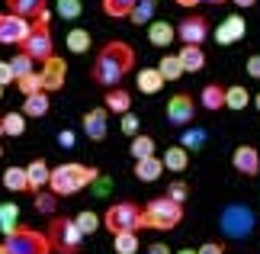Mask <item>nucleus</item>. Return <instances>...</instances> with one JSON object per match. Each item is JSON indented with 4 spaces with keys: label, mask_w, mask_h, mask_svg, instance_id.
I'll return each mask as SVG.
<instances>
[{
    "label": "nucleus",
    "mask_w": 260,
    "mask_h": 254,
    "mask_svg": "<svg viewBox=\"0 0 260 254\" xmlns=\"http://www.w3.org/2000/svg\"><path fill=\"white\" fill-rule=\"evenodd\" d=\"M58 145H61V148H71L74 145V132H61V135H58Z\"/></svg>",
    "instance_id": "obj_48"
},
{
    "label": "nucleus",
    "mask_w": 260,
    "mask_h": 254,
    "mask_svg": "<svg viewBox=\"0 0 260 254\" xmlns=\"http://www.w3.org/2000/svg\"><path fill=\"white\" fill-rule=\"evenodd\" d=\"M58 200H61V196H55L52 190H39L36 200H32V206L42 212V216H55V212H58Z\"/></svg>",
    "instance_id": "obj_33"
},
{
    "label": "nucleus",
    "mask_w": 260,
    "mask_h": 254,
    "mask_svg": "<svg viewBox=\"0 0 260 254\" xmlns=\"http://www.w3.org/2000/svg\"><path fill=\"white\" fill-rule=\"evenodd\" d=\"M0 97H4V87H0Z\"/></svg>",
    "instance_id": "obj_56"
},
{
    "label": "nucleus",
    "mask_w": 260,
    "mask_h": 254,
    "mask_svg": "<svg viewBox=\"0 0 260 254\" xmlns=\"http://www.w3.org/2000/svg\"><path fill=\"white\" fill-rule=\"evenodd\" d=\"M0 158H4V145H0Z\"/></svg>",
    "instance_id": "obj_55"
},
{
    "label": "nucleus",
    "mask_w": 260,
    "mask_h": 254,
    "mask_svg": "<svg viewBox=\"0 0 260 254\" xmlns=\"http://www.w3.org/2000/svg\"><path fill=\"white\" fill-rule=\"evenodd\" d=\"M218 225L228 238H247L254 232V212L251 206H244V203H232V206L222 209V216H218Z\"/></svg>",
    "instance_id": "obj_8"
},
{
    "label": "nucleus",
    "mask_w": 260,
    "mask_h": 254,
    "mask_svg": "<svg viewBox=\"0 0 260 254\" xmlns=\"http://www.w3.org/2000/svg\"><path fill=\"white\" fill-rule=\"evenodd\" d=\"M119 129H122L128 138H135V135H138V129H142V123H138V116L132 113V109H128V113H122V123H119Z\"/></svg>",
    "instance_id": "obj_42"
},
{
    "label": "nucleus",
    "mask_w": 260,
    "mask_h": 254,
    "mask_svg": "<svg viewBox=\"0 0 260 254\" xmlns=\"http://www.w3.org/2000/svg\"><path fill=\"white\" fill-rule=\"evenodd\" d=\"M157 71H161L164 80H180V74H183V65H180L177 55H164L161 65H157Z\"/></svg>",
    "instance_id": "obj_36"
},
{
    "label": "nucleus",
    "mask_w": 260,
    "mask_h": 254,
    "mask_svg": "<svg viewBox=\"0 0 260 254\" xmlns=\"http://www.w3.org/2000/svg\"><path fill=\"white\" fill-rule=\"evenodd\" d=\"M232 164H235L238 174L257 177V174H260V155H257V148H254V145H238L235 155H232Z\"/></svg>",
    "instance_id": "obj_14"
},
{
    "label": "nucleus",
    "mask_w": 260,
    "mask_h": 254,
    "mask_svg": "<svg viewBox=\"0 0 260 254\" xmlns=\"http://www.w3.org/2000/svg\"><path fill=\"white\" fill-rule=\"evenodd\" d=\"M42 80H45V94H55V90H61L64 87V80H68V62L61 55H52V58H45L42 62Z\"/></svg>",
    "instance_id": "obj_10"
},
{
    "label": "nucleus",
    "mask_w": 260,
    "mask_h": 254,
    "mask_svg": "<svg viewBox=\"0 0 260 254\" xmlns=\"http://www.w3.org/2000/svg\"><path fill=\"white\" fill-rule=\"evenodd\" d=\"M154 7H157V0H138L132 7V13H128V19H132L135 26H148L154 19Z\"/></svg>",
    "instance_id": "obj_29"
},
{
    "label": "nucleus",
    "mask_w": 260,
    "mask_h": 254,
    "mask_svg": "<svg viewBox=\"0 0 260 254\" xmlns=\"http://www.w3.org/2000/svg\"><path fill=\"white\" fill-rule=\"evenodd\" d=\"M0 254H7V245H0Z\"/></svg>",
    "instance_id": "obj_53"
},
{
    "label": "nucleus",
    "mask_w": 260,
    "mask_h": 254,
    "mask_svg": "<svg viewBox=\"0 0 260 254\" xmlns=\"http://www.w3.org/2000/svg\"><path fill=\"white\" fill-rule=\"evenodd\" d=\"M0 135H4V129H0Z\"/></svg>",
    "instance_id": "obj_57"
},
{
    "label": "nucleus",
    "mask_w": 260,
    "mask_h": 254,
    "mask_svg": "<svg viewBox=\"0 0 260 254\" xmlns=\"http://www.w3.org/2000/svg\"><path fill=\"white\" fill-rule=\"evenodd\" d=\"M48 94L45 90H39V94H29V97H23V109H19V113H23L26 119H42L45 113H48Z\"/></svg>",
    "instance_id": "obj_22"
},
{
    "label": "nucleus",
    "mask_w": 260,
    "mask_h": 254,
    "mask_svg": "<svg viewBox=\"0 0 260 254\" xmlns=\"http://www.w3.org/2000/svg\"><path fill=\"white\" fill-rule=\"evenodd\" d=\"M48 245H52V251L58 254H77L84 245V235H81V229H77V222L74 219H68V216H52V222H48Z\"/></svg>",
    "instance_id": "obj_4"
},
{
    "label": "nucleus",
    "mask_w": 260,
    "mask_h": 254,
    "mask_svg": "<svg viewBox=\"0 0 260 254\" xmlns=\"http://www.w3.org/2000/svg\"><path fill=\"white\" fill-rule=\"evenodd\" d=\"M55 4H58V0H55Z\"/></svg>",
    "instance_id": "obj_58"
},
{
    "label": "nucleus",
    "mask_w": 260,
    "mask_h": 254,
    "mask_svg": "<svg viewBox=\"0 0 260 254\" xmlns=\"http://www.w3.org/2000/svg\"><path fill=\"white\" fill-rule=\"evenodd\" d=\"M74 222H77V229H81V235H84V238H87V235H93V232L100 229V216H96V212H90V209H84Z\"/></svg>",
    "instance_id": "obj_40"
},
{
    "label": "nucleus",
    "mask_w": 260,
    "mask_h": 254,
    "mask_svg": "<svg viewBox=\"0 0 260 254\" xmlns=\"http://www.w3.org/2000/svg\"><path fill=\"white\" fill-rule=\"evenodd\" d=\"M244 68H247V77H257L260 80V55H251Z\"/></svg>",
    "instance_id": "obj_46"
},
{
    "label": "nucleus",
    "mask_w": 260,
    "mask_h": 254,
    "mask_svg": "<svg viewBox=\"0 0 260 254\" xmlns=\"http://www.w3.org/2000/svg\"><path fill=\"white\" fill-rule=\"evenodd\" d=\"M116 241H113V248H116V254H135L138 251V235L135 232H119V235H113Z\"/></svg>",
    "instance_id": "obj_37"
},
{
    "label": "nucleus",
    "mask_w": 260,
    "mask_h": 254,
    "mask_svg": "<svg viewBox=\"0 0 260 254\" xmlns=\"http://www.w3.org/2000/svg\"><path fill=\"white\" fill-rule=\"evenodd\" d=\"M177 39V26L167 23V19H151L148 23V42L157 45V48H167Z\"/></svg>",
    "instance_id": "obj_16"
},
{
    "label": "nucleus",
    "mask_w": 260,
    "mask_h": 254,
    "mask_svg": "<svg viewBox=\"0 0 260 254\" xmlns=\"http://www.w3.org/2000/svg\"><path fill=\"white\" fill-rule=\"evenodd\" d=\"M164 171H174V174H183V171L189 167V151L183 145H174V148H167L164 151Z\"/></svg>",
    "instance_id": "obj_24"
},
{
    "label": "nucleus",
    "mask_w": 260,
    "mask_h": 254,
    "mask_svg": "<svg viewBox=\"0 0 260 254\" xmlns=\"http://www.w3.org/2000/svg\"><path fill=\"white\" fill-rule=\"evenodd\" d=\"M135 4H138V0H100L103 13H106V16H113V19H122V16H128Z\"/></svg>",
    "instance_id": "obj_32"
},
{
    "label": "nucleus",
    "mask_w": 260,
    "mask_h": 254,
    "mask_svg": "<svg viewBox=\"0 0 260 254\" xmlns=\"http://www.w3.org/2000/svg\"><path fill=\"white\" fill-rule=\"evenodd\" d=\"M232 4H235V7H241V10H247V7H254L257 0H232Z\"/></svg>",
    "instance_id": "obj_51"
},
{
    "label": "nucleus",
    "mask_w": 260,
    "mask_h": 254,
    "mask_svg": "<svg viewBox=\"0 0 260 254\" xmlns=\"http://www.w3.org/2000/svg\"><path fill=\"white\" fill-rule=\"evenodd\" d=\"M103 106L109 109V113H128L132 109V94L128 90H122V87H109L106 90V97H103Z\"/></svg>",
    "instance_id": "obj_21"
},
{
    "label": "nucleus",
    "mask_w": 260,
    "mask_h": 254,
    "mask_svg": "<svg viewBox=\"0 0 260 254\" xmlns=\"http://www.w3.org/2000/svg\"><path fill=\"white\" fill-rule=\"evenodd\" d=\"M106 123H109V109L106 106H96L84 116V132L90 142H103L106 138Z\"/></svg>",
    "instance_id": "obj_15"
},
{
    "label": "nucleus",
    "mask_w": 260,
    "mask_h": 254,
    "mask_svg": "<svg viewBox=\"0 0 260 254\" xmlns=\"http://www.w3.org/2000/svg\"><path fill=\"white\" fill-rule=\"evenodd\" d=\"M96 177H100V171H96L93 164L64 161V164L52 167V174H48V190H52L55 196H74V193L87 190Z\"/></svg>",
    "instance_id": "obj_2"
},
{
    "label": "nucleus",
    "mask_w": 260,
    "mask_h": 254,
    "mask_svg": "<svg viewBox=\"0 0 260 254\" xmlns=\"http://www.w3.org/2000/svg\"><path fill=\"white\" fill-rule=\"evenodd\" d=\"M180 145H183L186 151H199L206 145V129H186L183 138H180Z\"/></svg>",
    "instance_id": "obj_39"
},
{
    "label": "nucleus",
    "mask_w": 260,
    "mask_h": 254,
    "mask_svg": "<svg viewBox=\"0 0 260 254\" xmlns=\"http://www.w3.org/2000/svg\"><path fill=\"white\" fill-rule=\"evenodd\" d=\"M247 33V23H244V16L241 13H232V16H225L222 19V26L215 29V42L218 45H232V42H241Z\"/></svg>",
    "instance_id": "obj_13"
},
{
    "label": "nucleus",
    "mask_w": 260,
    "mask_h": 254,
    "mask_svg": "<svg viewBox=\"0 0 260 254\" xmlns=\"http://www.w3.org/2000/svg\"><path fill=\"white\" fill-rule=\"evenodd\" d=\"M180 42L183 45H199V42H206V36H209V19L206 16H199V13H189L180 19Z\"/></svg>",
    "instance_id": "obj_11"
},
{
    "label": "nucleus",
    "mask_w": 260,
    "mask_h": 254,
    "mask_svg": "<svg viewBox=\"0 0 260 254\" xmlns=\"http://www.w3.org/2000/svg\"><path fill=\"white\" fill-rule=\"evenodd\" d=\"M7 84H16V77H13L10 62H0V87H7Z\"/></svg>",
    "instance_id": "obj_44"
},
{
    "label": "nucleus",
    "mask_w": 260,
    "mask_h": 254,
    "mask_svg": "<svg viewBox=\"0 0 260 254\" xmlns=\"http://www.w3.org/2000/svg\"><path fill=\"white\" fill-rule=\"evenodd\" d=\"M19 225V206L16 203H0V232L10 235Z\"/></svg>",
    "instance_id": "obj_30"
},
{
    "label": "nucleus",
    "mask_w": 260,
    "mask_h": 254,
    "mask_svg": "<svg viewBox=\"0 0 260 254\" xmlns=\"http://www.w3.org/2000/svg\"><path fill=\"white\" fill-rule=\"evenodd\" d=\"M0 129H4V135H10V138H19L26 132V116L19 113H7V116H0Z\"/></svg>",
    "instance_id": "obj_28"
},
{
    "label": "nucleus",
    "mask_w": 260,
    "mask_h": 254,
    "mask_svg": "<svg viewBox=\"0 0 260 254\" xmlns=\"http://www.w3.org/2000/svg\"><path fill=\"white\" fill-rule=\"evenodd\" d=\"M180 65H183V74H199L206 68V52L199 45H183V52L177 55Z\"/></svg>",
    "instance_id": "obj_20"
},
{
    "label": "nucleus",
    "mask_w": 260,
    "mask_h": 254,
    "mask_svg": "<svg viewBox=\"0 0 260 254\" xmlns=\"http://www.w3.org/2000/svg\"><path fill=\"white\" fill-rule=\"evenodd\" d=\"M180 7H199V4H225V0H177Z\"/></svg>",
    "instance_id": "obj_49"
},
{
    "label": "nucleus",
    "mask_w": 260,
    "mask_h": 254,
    "mask_svg": "<svg viewBox=\"0 0 260 254\" xmlns=\"http://www.w3.org/2000/svg\"><path fill=\"white\" fill-rule=\"evenodd\" d=\"M128 155H132L135 161L151 158V155H154V138H151V135H142V132H138V135L132 138V145H128Z\"/></svg>",
    "instance_id": "obj_31"
},
{
    "label": "nucleus",
    "mask_w": 260,
    "mask_h": 254,
    "mask_svg": "<svg viewBox=\"0 0 260 254\" xmlns=\"http://www.w3.org/2000/svg\"><path fill=\"white\" fill-rule=\"evenodd\" d=\"M90 187H93V190L100 193V196H103V193H109V177H103V180L96 177V180H93V184H90Z\"/></svg>",
    "instance_id": "obj_47"
},
{
    "label": "nucleus",
    "mask_w": 260,
    "mask_h": 254,
    "mask_svg": "<svg viewBox=\"0 0 260 254\" xmlns=\"http://www.w3.org/2000/svg\"><path fill=\"white\" fill-rule=\"evenodd\" d=\"M164 196H171L174 203H186V196H189V187L183 184V180H174L171 187H167V193Z\"/></svg>",
    "instance_id": "obj_43"
},
{
    "label": "nucleus",
    "mask_w": 260,
    "mask_h": 254,
    "mask_svg": "<svg viewBox=\"0 0 260 254\" xmlns=\"http://www.w3.org/2000/svg\"><path fill=\"white\" fill-rule=\"evenodd\" d=\"M7 13H16L32 23L45 13V0H7Z\"/></svg>",
    "instance_id": "obj_17"
},
{
    "label": "nucleus",
    "mask_w": 260,
    "mask_h": 254,
    "mask_svg": "<svg viewBox=\"0 0 260 254\" xmlns=\"http://www.w3.org/2000/svg\"><path fill=\"white\" fill-rule=\"evenodd\" d=\"M199 103H203L209 113H218V109H225V87H222V84H206L203 94H199Z\"/></svg>",
    "instance_id": "obj_25"
},
{
    "label": "nucleus",
    "mask_w": 260,
    "mask_h": 254,
    "mask_svg": "<svg viewBox=\"0 0 260 254\" xmlns=\"http://www.w3.org/2000/svg\"><path fill=\"white\" fill-rule=\"evenodd\" d=\"M196 254H225V245L222 241H206L203 248H196Z\"/></svg>",
    "instance_id": "obj_45"
},
{
    "label": "nucleus",
    "mask_w": 260,
    "mask_h": 254,
    "mask_svg": "<svg viewBox=\"0 0 260 254\" xmlns=\"http://www.w3.org/2000/svg\"><path fill=\"white\" fill-rule=\"evenodd\" d=\"M193 116H196V103L189 94H174L167 100V123L171 126H186L193 123Z\"/></svg>",
    "instance_id": "obj_12"
},
{
    "label": "nucleus",
    "mask_w": 260,
    "mask_h": 254,
    "mask_svg": "<svg viewBox=\"0 0 260 254\" xmlns=\"http://www.w3.org/2000/svg\"><path fill=\"white\" fill-rule=\"evenodd\" d=\"M4 187L13 190V193H26L29 190V177H26V167H7L4 171Z\"/></svg>",
    "instance_id": "obj_26"
},
{
    "label": "nucleus",
    "mask_w": 260,
    "mask_h": 254,
    "mask_svg": "<svg viewBox=\"0 0 260 254\" xmlns=\"http://www.w3.org/2000/svg\"><path fill=\"white\" fill-rule=\"evenodd\" d=\"M103 225L113 232V235H119V232H138V229H145V222H142V206L132 200H122V203H113V206L106 209V216H103Z\"/></svg>",
    "instance_id": "obj_7"
},
{
    "label": "nucleus",
    "mask_w": 260,
    "mask_h": 254,
    "mask_svg": "<svg viewBox=\"0 0 260 254\" xmlns=\"http://www.w3.org/2000/svg\"><path fill=\"white\" fill-rule=\"evenodd\" d=\"M36 62H32V58H29L26 52H16L13 58H10V68H13V77H26V74H32V68Z\"/></svg>",
    "instance_id": "obj_38"
},
{
    "label": "nucleus",
    "mask_w": 260,
    "mask_h": 254,
    "mask_svg": "<svg viewBox=\"0 0 260 254\" xmlns=\"http://www.w3.org/2000/svg\"><path fill=\"white\" fill-rule=\"evenodd\" d=\"M257 109H260V94H257Z\"/></svg>",
    "instance_id": "obj_54"
},
{
    "label": "nucleus",
    "mask_w": 260,
    "mask_h": 254,
    "mask_svg": "<svg viewBox=\"0 0 260 254\" xmlns=\"http://www.w3.org/2000/svg\"><path fill=\"white\" fill-rule=\"evenodd\" d=\"M32 23L16 13H0V45H19L29 36Z\"/></svg>",
    "instance_id": "obj_9"
},
{
    "label": "nucleus",
    "mask_w": 260,
    "mask_h": 254,
    "mask_svg": "<svg viewBox=\"0 0 260 254\" xmlns=\"http://www.w3.org/2000/svg\"><path fill=\"white\" fill-rule=\"evenodd\" d=\"M64 45H68V52H74V55H84L90 52V45H93V39H90L87 29H71L64 39Z\"/></svg>",
    "instance_id": "obj_27"
},
{
    "label": "nucleus",
    "mask_w": 260,
    "mask_h": 254,
    "mask_svg": "<svg viewBox=\"0 0 260 254\" xmlns=\"http://www.w3.org/2000/svg\"><path fill=\"white\" fill-rule=\"evenodd\" d=\"M247 103H251L247 87H225V106L228 109H244Z\"/></svg>",
    "instance_id": "obj_34"
},
{
    "label": "nucleus",
    "mask_w": 260,
    "mask_h": 254,
    "mask_svg": "<svg viewBox=\"0 0 260 254\" xmlns=\"http://www.w3.org/2000/svg\"><path fill=\"white\" fill-rule=\"evenodd\" d=\"M142 222L145 229H157V232H171L183 222V203H174L171 196H154L142 206Z\"/></svg>",
    "instance_id": "obj_3"
},
{
    "label": "nucleus",
    "mask_w": 260,
    "mask_h": 254,
    "mask_svg": "<svg viewBox=\"0 0 260 254\" xmlns=\"http://www.w3.org/2000/svg\"><path fill=\"white\" fill-rule=\"evenodd\" d=\"M135 84H138L142 94L154 97V94H161V87L167 84V80L161 77V71H157V68H142V71H138V77H135Z\"/></svg>",
    "instance_id": "obj_19"
},
{
    "label": "nucleus",
    "mask_w": 260,
    "mask_h": 254,
    "mask_svg": "<svg viewBox=\"0 0 260 254\" xmlns=\"http://www.w3.org/2000/svg\"><path fill=\"white\" fill-rule=\"evenodd\" d=\"M177 254H196V248H180Z\"/></svg>",
    "instance_id": "obj_52"
},
{
    "label": "nucleus",
    "mask_w": 260,
    "mask_h": 254,
    "mask_svg": "<svg viewBox=\"0 0 260 254\" xmlns=\"http://www.w3.org/2000/svg\"><path fill=\"white\" fill-rule=\"evenodd\" d=\"M164 174V161L161 158H142V161H135V177L142 180V184H151V180H161Z\"/></svg>",
    "instance_id": "obj_23"
},
{
    "label": "nucleus",
    "mask_w": 260,
    "mask_h": 254,
    "mask_svg": "<svg viewBox=\"0 0 260 254\" xmlns=\"http://www.w3.org/2000/svg\"><path fill=\"white\" fill-rule=\"evenodd\" d=\"M16 87H19V94L29 97V94H39V90H45V80L39 71H32V74H26V77H16Z\"/></svg>",
    "instance_id": "obj_35"
},
{
    "label": "nucleus",
    "mask_w": 260,
    "mask_h": 254,
    "mask_svg": "<svg viewBox=\"0 0 260 254\" xmlns=\"http://www.w3.org/2000/svg\"><path fill=\"white\" fill-rule=\"evenodd\" d=\"M48 164H45V158H36V161H29L26 164V177H29V193H39V190H45L48 187Z\"/></svg>",
    "instance_id": "obj_18"
},
{
    "label": "nucleus",
    "mask_w": 260,
    "mask_h": 254,
    "mask_svg": "<svg viewBox=\"0 0 260 254\" xmlns=\"http://www.w3.org/2000/svg\"><path fill=\"white\" fill-rule=\"evenodd\" d=\"M81 13H84L81 0H58V16L61 19H77Z\"/></svg>",
    "instance_id": "obj_41"
},
{
    "label": "nucleus",
    "mask_w": 260,
    "mask_h": 254,
    "mask_svg": "<svg viewBox=\"0 0 260 254\" xmlns=\"http://www.w3.org/2000/svg\"><path fill=\"white\" fill-rule=\"evenodd\" d=\"M135 48L128 42H119V39H113V42H106L103 48L96 52L93 58V68H90V77H93V84L100 87H119V80L128 77V71H135Z\"/></svg>",
    "instance_id": "obj_1"
},
{
    "label": "nucleus",
    "mask_w": 260,
    "mask_h": 254,
    "mask_svg": "<svg viewBox=\"0 0 260 254\" xmlns=\"http://www.w3.org/2000/svg\"><path fill=\"white\" fill-rule=\"evenodd\" d=\"M77 254H81V251H77Z\"/></svg>",
    "instance_id": "obj_59"
},
{
    "label": "nucleus",
    "mask_w": 260,
    "mask_h": 254,
    "mask_svg": "<svg viewBox=\"0 0 260 254\" xmlns=\"http://www.w3.org/2000/svg\"><path fill=\"white\" fill-rule=\"evenodd\" d=\"M148 254H174V251L167 248L164 241H157V245H151V248H148Z\"/></svg>",
    "instance_id": "obj_50"
},
{
    "label": "nucleus",
    "mask_w": 260,
    "mask_h": 254,
    "mask_svg": "<svg viewBox=\"0 0 260 254\" xmlns=\"http://www.w3.org/2000/svg\"><path fill=\"white\" fill-rule=\"evenodd\" d=\"M7 254H52V245H48V235L39 232L32 225H16L7 235Z\"/></svg>",
    "instance_id": "obj_6"
},
{
    "label": "nucleus",
    "mask_w": 260,
    "mask_h": 254,
    "mask_svg": "<svg viewBox=\"0 0 260 254\" xmlns=\"http://www.w3.org/2000/svg\"><path fill=\"white\" fill-rule=\"evenodd\" d=\"M19 52H26L32 62H45V58L55 55V39H52V29H48V10L39 19H32V29L23 42L16 45Z\"/></svg>",
    "instance_id": "obj_5"
}]
</instances>
